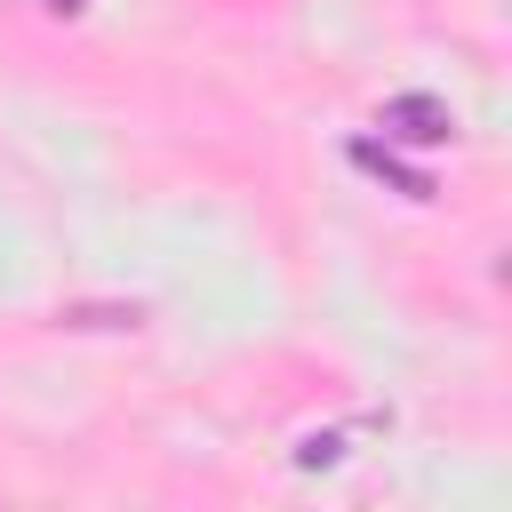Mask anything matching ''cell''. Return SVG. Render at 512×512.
<instances>
[{
    "mask_svg": "<svg viewBox=\"0 0 512 512\" xmlns=\"http://www.w3.org/2000/svg\"><path fill=\"white\" fill-rule=\"evenodd\" d=\"M48 8H80V0H48Z\"/></svg>",
    "mask_w": 512,
    "mask_h": 512,
    "instance_id": "cell-3",
    "label": "cell"
},
{
    "mask_svg": "<svg viewBox=\"0 0 512 512\" xmlns=\"http://www.w3.org/2000/svg\"><path fill=\"white\" fill-rule=\"evenodd\" d=\"M456 128V112L440 96H392L384 104V136H408V144H440Z\"/></svg>",
    "mask_w": 512,
    "mask_h": 512,
    "instance_id": "cell-1",
    "label": "cell"
},
{
    "mask_svg": "<svg viewBox=\"0 0 512 512\" xmlns=\"http://www.w3.org/2000/svg\"><path fill=\"white\" fill-rule=\"evenodd\" d=\"M352 160H360V168H376V176H392V184H400V192H408V200H424V192H432V184H424V176H416V168H400V160H392V152H384V144H352Z\"/></svg>",
    "mask_w": 512,
    "mask_h": 512,
    "instance_id": "cell-2",
    "label": "cell"
}]
</instances>
